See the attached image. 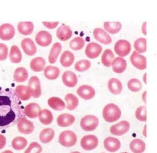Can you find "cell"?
Returning <instances> with one entry per match:
<instances>
[{
    "instance_id": "1",
    "label": "cell",
    "mask_w": 157,
    "mask_h": 153,
    "mask_svg": "<svg viewBox=\"0 0 157 153\" xmlns=\"http://www.w3.org/2000/svg\"><path fill=\"white\" fill-rule=\"evenodd\" d=\"M24 107L13 88L0 87V129L13 126L24 117Z\"/></svg>"
},
{
    "instance_id": "2",
    "label": "cell",
    "mask_w": 157,
    "mask_h": 153,
    "mask_svg": "<svg viewBox=\"0 0 157 153\" xmlns=\"http://www.w3.org/2000/svg\"><path fill=\"white\" fill-rule=\"evenodd\" d=\"M121 116V111L120 108L114 103L107 104L103 109V117L107 122H115L120 118Z\"/></svg>"
},
{
    "instance_id": "3",
    "label": "cell",
    "mask_w": 157,
    "mask_h": 153,
    "mask_svg": "<svg viewBox=\"0 0 157 153\" xmlns=\"http://www.w3.org/2000/svg\"><path fill=\"white\" fill-rule=\"evenodd\" d=\"M58 141L62 146L70 148L76 145L78 141V137L74 132L67 130L62 132L59 134Z\"/></svg>"
},
{
    "instance_id": "4",
    "label": "cell",
    "mask_w": 157,
    "mask_h": 153,
    "mask_svg": "<svg viewBox=\"0 0 157 153\" xmlns=\"http://www.w3.org/2000/svg\"><path fill=\"white\" fill-rule=\"evenodd\" d=\"M99 125L98 118L92 115H87L83 117L80 122L81 128L86 132H92L95 130Z\"/></svg>"
},
{
    "instance_id": "5",
    "label": "cell",
    "mask_w": 157,
    "mask_h": 153,
    "mask_svg": "<svg viewBox=\"0 0 157 153\" xmlns=\"http://www.w3.org/2000/svg\"><path fill=\"white\" fill-rule=\"evenodd\" d=\"M98 138L94 135L84 136L80 140V146L85 151H92L98 145Z\"/></svg>"
},
{
    "instance_id": "6",
    "label": "cell",
    "mask_w": 157,
    "mask_h": 153,
    "mask_svg": "<svg viewBox=\"0 0 157 153\" xmlns=\"http://www.w3.org/2000/svg\"><path fill=\"white\" fill-rule=\"evenodd\" d=\"M28 89L31 96L34 98H39L41 95V84L39 78L37 76H31L28 81Z\"/></svg>"
},
{
    "instance_id": "7",
    "label": "cell",
    "mask_w": 157,
    "mask_h": 153,
    "mask_svg": "<svg viewBox=\"0 0 157 153\" xmlns=\"http://www.w3.org/2000/svg\"><path fill=\"white\" fill-rule=\"evenodd\" d=\"M131 44L125 39H119L115 43L114 50L120 57L127 56L131 51Z\"/></svg>"
},
{
    "instance_id": "8",
    "label": "cell",
    "mask_w": 157,
    "mask_h": 153,
    "mask_svg": "<svg viewBox=\"0 0 157 153\" xmlns=\"http://www.w3.org/2000/svg\"><path fill=\"white\" fill-rule=\"evenodd\" d=\"M130 124L126 120H123L110 128V133L115 136H122L126 134L130 130Z\"/></svg>"
},
{
    "instance_id": "9",
    "label": "cell",
    "mask_w": 157,
    "mask_h": 153,
    "mask_svg": "<svg viewBox=\"0 0 157 153\" xmlns=\"http://www.w3.org/2000/svg\"><path fill=\"white\" fill-rule=\"evenodd\" d=\"M130 61L132 65L140 70H144L146 68V58L136 51H134L130 56Z\"/></svg>"
},
{
    "instance_id": "10",
    "label": "cell",
    "mask_w": 157,
    "mask_h": 153,
    "mask_svg": "<svg viewBox=\"0 0 157 153\" xmlns=\"http://www.w3.org/2000/svg\"><path fill=\"white\" fill-rule=\"evenodd\" d=\"M17 129L20 133L28 135L33 132L34 125L32 121L28 120L25 117H22L17 123Z\"/></svg>"
},
{
    "instance_id": "11",
    "label": "cell",
    "mask_w": 157,
    "mask_h": 153,
    "mask_svg": "<svg viewBox=\"0 0 157 153\" xmlns=\"http://www.w3.org/2000/svg\"><path fill=\"white\" fill-rule=\"evenodd\" d=\"M103 145L107 151L110 153H115L120 149L121 144L120 140L117 138L112 136H109L104 140Z\"/></svg>"
},
{
    "instance_id": "12",
    "label": "cell",
    "mask_w": 157,
    "mask_h": 153,
    "mask_svg": "<svg viewBox=\"0 0 157 153\" xmlns=\"http://www.w3.org/2000/svg\"><path fill=\"white\" fill-rule=\"evenodd\" d=\"M15 35V29L10 24H4L0 26V38L4 41H9Z\"/></svg>"
},
{
    "instance_id": "13",
    "label": "cell",
    "mask_w": 157,
    "mask_h": 153,
    "mask_svg": "<svg viewBox=\"0 0 157 153\" xmlns=\"http://www.w3.org/2000/svg\"><path fill=\"white\" fill-rule=\"evenodd\" d=\"M36 43L42 47H46L51 44L52 41V35L46 31H40L36 35Z\"/></svg>"
},
{
    "instance_id": "14",
    "label": "cell",
    "mask_w": 157,
    "mask_h": 153,
    "mask_svg": "<svg viewBox=\"0 0 157 153\" xmlns=\"http://www.w3.org/2000/svg\"><path fill=\"white\" fill-rule=\"evenodd\" d=\"M102 51V47L99 44L91 42L88 43L85 49L86 56L90 59H95L98 57Z\"/></svg>"
},
{
    "instance_id": "15",
    "label": "cell",
    "mask_w": 157,
    "mask_h": 153,
    "mask_svg": "<svg viewBox=\"0 0 157 153\" xmlns=\"http://www.w3.org/2000/svg\"><path fill=\"white\" fill-rule=\"evenodd\" d=\"M93 35L94 38L102 44L108 45L112 43L111 37L101 28H95L93 31Z\"/></svg>"
},
{
    "instance_id": "16",
    "label": "cell",
    "mask_w": 157,
    "mask_h": 153,
    "mask_svg": "<svg viewBox=\"0 0 157 153\" xmlns=\"http://www.w3.org/2000/svg\"><path fill=\"white\" fill-rule=\"evenodd\" d=\"M78 96L85 100H90L93 98L95 95V89L89 85H82L77 90Z\"/></svg>"
},
{
    "instance_id": "17",
    "label": "cell",
    "mask_w": 157,
    "mask_h": 153,
    "mask_svg": "<svg viewBox=\"0 0 157 153\" xmlns=\"http://www.w3.org/2000/svg\"><path fill=\"white\" fill-rule=\"evenodd\" d=\"M21 47L28 56H33L37 52V47L31 38H24L21 42Z\"/></svg>"
},
{
    "instance_id": "18",
    "label": "cell",
    "mask_w": 157,
    "mask_h": 153,
    "mask_svg": "<svg viewBox=\"0 0 157 153\" xmlns=\"http://www.w3.org/2000/svg\"><path fill=\"white\" fill-rule=\"evenodd\" d=\"M75 117L70 114H62L59 115L57 119L56 122L58 125L61 128H67L72 125L75 121Z\"/></svg>"
},
{
    "instance_id": "19",
    "label": "cell",
    "mask_w": 157,
    "mask_h": 153,
    "mask_svg": "<svg viewBox=\"0 0 157 153\" xmlns=\"http://www.w3.org/2000/svg\"><path fill=\"white\" fill-rule=\"evenodd\" d=\"M63 81L67 87L74 88L78 83V77L76 74L71 71H67L63 74Z\"/></svg>"
},
{
    "instance_id": "20",
    "label": "cell",
    "mask_w": 157,
    "mask_h": 153,
    "mask_svg": "<svg viewBox=\"0 0 157 153\" xmlns=\"http://www.w3.org/2000/svg\"><path fill=\"white\" fill-rule=\"evenodd\" d=\"M41 108L39 104L36 103H30L25 107L24 111L26 117L31 118H35L38 117Z\"/></svg>"
},
{
    "instance_id": "21",
    "label": "cell",
    "mask_w": 157,
    "mask_h": 153,
    "mask_svg": "<svg viewBox=\"0 0 157 153\" xmlns=\"http://www.w3.org/2000/svg\"><path fill=\"white\" fill-rule=\"evenodd\" d=\"M73 35L72 31L70 26L63 25L60 26L56 31V36L58 38L63 41H65L71 37Z\"/></svg>"
},
{
    "instance_id": "22",
    "label": "cell",
    "mask_w": 157,
    "mask_h": 153,
    "mask_svg": "<svg viewBox=\"0 0 157 153\" xmlns=\"http://www.w3.org/2000/svg\"><path fill=\"white\" fill-rule=\"evenodd\" d=\"M55 137V130L52 128H46L41 130L39 135V140L43 144H48Z\"/></svg>"
},
{
    "instance_id": "23",
    "label": "cell",
    "mask_w": 157,
    "mask_h": 153,
    "mask_svg": "<svg viewBox=\"0 0 157 153\" xmlns=\"http://www.w3.org/2000/svg\"><path fill=\"white\" fill-rule=\"evenodd\" d=\"M113 71L118 74H121L125 71L127 68V61L121 57L116 58L112 62Z\"/></svg>"
},
{
    "instance_id": "24",
    "label": "cell",
    "mask_w": 157,
    "mask_h": 153,
    "mask_svg": "<svg viewBox=\"0 0 157 153\" xmlns=\"http://www.w3.org/2000/svg\"><path fill=\"white\" fill-rule=\"evenodd\" d=\"M130 148L133 153H144L146 150V144L140 139H134L130 144Z\"/></svg>"
},
{
    "instance_id": "25",
    "label": "cell",
    "mask_w": 157,
    "mask_h": 153,
    "mask_svg": "<svg viewBox=\"0 0 157 153\" xmlns=\"http://www.w3.org/2000/svg\"><path fill=\"white\" fill-rule=\"evenodd\" d=\"M107 86L109 91L114 95L120 94L122 90V84L117 78H112L110 79Z\"/></svg>"
},
{
    "instance_id": "26",
    "label": "cell",
    "mask_w": 157,
    "mask_h": 153,
    "mask_svg": "<svg viewBox=\"0 0 157 153\" xmlns=\"http://www.w3.org/2000/svg\"><path fill=\"white\" fill-rule=\"evenodd\" d=\"M38 117L39 118L40 121L44 125H49L52 123L53 120L52 113L49 110L44 109L41 110Z\"/></svg>"
},
{
    "instance_id": "27",
    "label": "cell",
    "mask_w": 157,
    "mask_h": 153,
    "mask_svg": "<svg viewBox=\"0 0 157 153\" xmlns=\"http://www.w3.org/2000/svg\"><path fill=\"white\" fill-rule=\"evenodd\" d=\"M46 61L42 57H37L33 59L30 62L31 69L35 72H41L45 67Z\"/></svg>"
},
{
    "instance_id": "28",
    "label": "cell",
    "mask_w": 157,
    "mask_h": 153,
    "mask_svg": "<svg viewBox=\"0 0 157 153\" xmlns=\"http://www.w3.org/2000/svg\"><path fill=\"white\" fill-rule=\"evenodd\" d=\"M62 50V46L59 43H55L53 44L50 51L48 59L50 64H55L57 60L58 56Z\"/></svg>"
},
{
    "instance_id": "29",
    "label": "cell",
    "mask_w": 157,
    "mask_h": 153,
    "mask_svg": "<svg viewBox=\"0 0 157 153\" xmlns=\"http://www.w3.org/2000/svg\"><path fill=\"white\" fill-rule=\"evenodd\" d=\"M75 61V55L70 51H64L60 58V63L64 67H70L73 64Z\"/></svg>"
},
{
    "instance_id": "30",
    "label": "cell",
    "mask_w": 157,
    "mask_h": 153,
    "mask_svg": "<svg viewBox=\"0 0 157 153\" xmlns=\"http://www.w3.org/2000/svg\"><path fill=\"white\" fill-rule=\"evenodd\" d=\"M17 29L22 35H30L33 32L34 24L31 22H21L18 24Z\"/></svg>"
},
{
    "instance_id": "31",
    "label": "cell",
    "mask_w": 157,
    "mask_h": 153,
    "mask_svg": "<svg viewBox=\"0 0 157 153\" xmlns=\"http://www.w3.org/2000/svg\"><path fill=\"white\" fill-rule=\"evenodd\" d=\"M48 105L53 110L63 111L66 108V103L61 99L58 97H52L48 99Z\"/></svg>"
},
{
    "instance_id": "32",
    "label": "cell",
    "mask_w": 157,
    "mask_h": 153,
    "mask_svg": "<svg viewBox=\"0 0 157 153\" xmlns=\"http://www.w3.org/2000/svg\"><path fill=\"white\" fill-rule=\"evenodd\" d=\"M13 76L14 81L17 83L25 82L28 80V73L25 68L19 67L15 69Z\"/></svg>"
},
{
    "instance_id": "33",
    "label": "cell",
    "mask_w": 157,
    "mask_h": 153,
    "mask_svg": "<svg viewBox=\"0 0 157 153\" xmlns=\"http://www.w3.org/2000/svg\"><path fill=\"white\" fill-rule=\"evenodd\" d=\"M16 95L21 101H27L31 97L28 88L24 85H19L14 90Z\"/></svg>"
},
{
    "instance_id": "34",
    "label": "cell",
    "mask_w": 157,
    "mask_h": 153,
    "mask_svg": "<svg viewBox=\"0 0 157 153\" xmlns=\"http://www.w3.org/2000/svg\"><path fill=\"white\" fill-rule=\"evenodd\" d=\"M60 74L59 69L54 66H48L44 70V75L49 80H55L56 79Z\"/></svg>"
},
{
    "instance_id": "35",
    "label": "cell",
    "mask_w": 157,
    "mask_h": 153,
    "mask_svg": "<svg viewBox=\"0 0 157 153\" xmlns=\"http://www.w3.org/2000/svg\"><path fill=\"white\" fill-rule=\"evenodd\" d=\"M10 61L13 64H18L22 61V53L17 46H13L10 49L9 54Z\"/></svg>"
},
{
    "instance_id": "36",
    "label": "cell",
    "mask_w": 157,
    "mask_h": 153,
    "mask_svg": "<svg viewBox=\"0 0 157 153\" xmlns=\"http://www.w3.org/2000/svg\"><path fill=\"white\" fill-rule=\"evenodd\" d=\"M67 102V109L70 111L75 110L78 106V98L72 93H68L65 96Z\"/></svg>"
},
{
    "instance_id": "37",
    "label": "cell",
    "mask_w": 157,
    "mask_h": 153,
    "mask_svg": "<svg viewBox=\"0 0 157 153\" xmlns=\"http://www.w3.org/2000/svg\"><path fill=\"white\" fill-rule=\"evenodd\" d=\"M105 30L110 34H117L122 28V25L119 22H105L104 23Z\"/></svg>"
},
{
    "instance_id": "38",
    "label": "cell",
    "mask_w": 157,
    "mask_h": 153,
    "mask_svg": "<svg viewBox=\"0 0 157 153\" xmlns=\"http://www.w3.org/2000/svg\"><path fill=\"white\" fill-rule=\"evenodd\" d=\"M28 145L26 138L22 136H17L13 139L12 142V146L13 149L17 151L24 150Z\"/></svg>"
},
{
    "instance_id": "39",
    "label": "cell",
    "mask_w": 157,
    "mask_h": 153,
    "mask_svg": "<svg viewBox=\"0 0 157 153\" xmlns=\"http://www.w3.org/2000/svg\"><path fill=\"white\" fill-rule=\"evenodd\" d=\"M115 59V54L110 49H106L103 53L101 62L106 67H110Z\"/></svg>"
},
{
    "instance_id": "40",
    "label": "cell",
    "mask_w": 157,
    "mask_h": 153,
    "mask_svg": "<svg viewBox=\"0 0 157 153\" xmlns=\"http://www.w3.org/2000/svg\"><path fill=\"white\" fill-rule=\"evenodd\" d=\"M69 46L72 50H79L83 48L85 46V40L80 37H76L70 42Z\"/></svg>"
},
{
    "instance_id": "41",
    "label": "cell",
    "mask_w": 157,
    "mask_h": 153,
    "mask_svg": "<svg viewBox=\"0 0 157 153\" xmlns=\"http://www.w3.org/2000/svg\"><path fill=\"white\" fill-rule=\"evenodd\" d=\"M127 86L131 91L138 92L142 89V84L139 80L137 78H132L128 81Z\"/></svg>"
},
{
    "instance_id": "42",
    "label": "cell",
    "mask_w": 157,
    "mask_h": 153,
    "mask_svg": "<svg viewBox=\"0 0 157 153\" xmlns=\"http://www.w3.org/2000/svg\"><path fill=\"white\" fill-rule=\"evenodd\" d=\"M134 47L138 53H144L146 51V39L144 38H138L135 41Z\"/></svg>"
},
{
    "instance_id": "43",
    "label": "cell",
    "mask_w": 157,
    "mask_h": 153,
    "mask_svg": "<svg viewBox=\"0 0 157 153\" xmlns=\"http://www.w3.org/2000/svg\"><path fill=\"white\" fill-rule=\"evenodd\" d=\"M91 63L86 59H82L78 61L75 65V69L78 72H83L90 68Z\"/></svg>"
},
{
    "instance_id": "44",
    "label": "cell",
    "mask_w": 157,
    "mask_h": 153,
    "mask_svg": "<svg viewBox=\"0 0 157 153\" xmlns=\"http://www.w3.org/2000/svg\"><path fill=\"white\" fill-rule=\"evenodd\" d=\"M43 151L41 145L37 142H31L24 153H41Z\"/></svg>"
},
{
    "instance_id": "45",
    "label": "cell",
    "mask_w": 157,
    "mask_h": 153,
    "mask_svg": "<svg viewBox=\"0 0 157 153\" xmlns=\"http://www.w3.org/2000/svg\"><path fill=\"white\" fill-rule=\"evenodd\" d=\"M136 117L140 121H146V106H141L139 107L136 111Z\"/></svg>"
},
{
    "instance_id": "46",
    "label": "cell",
    "mask_w": 157,
    "mask_h": 153,
    "mask_svg": "<svg viewBox=\"0 0 157 153\" xmlns=\"http://www.w3.org/2000/svg\"><path fill=\"white\" fill-rule=\"evenodd\" d=\"M8 56L7 46L3 44L0 43V61H4L7 59Z\"/></svg>"
},
{
    "instance_id": "47",
    "label": "cell",
    "mask_w": 157,
    "mask_h": 153,
    "mask_svg": "<svg viewBox=\"0 0 157 153\" xmlns=\"http://www.w3.org/2000/svg\"><path fill=\"white\" fill-rule=\"evenodd\" d=\"M43 24L49 29H54L59 24V22H43Z\"/></svg>"
},
{
    "instance_id": "48",
    "label": "cell",
    "mask_w": 157,
    "mask_h": 153,
    "mask_svg": "<svg viewBox=\"0 0 157 153\" xmlns=\"http://www.w3.org/2000/svg\"><path fill=\"white\" fill-rule=\"evenodd\" d=\"M6 138L2 134H0V150L4 148L6 145Z\"/></svg>"
},
{
    "instance_id": "49",
    "label": "cell",
    "mask_w": 157,
    "mask_h": 153,
    "mask_svg": "<svg viewBox=\"0 0 157 153\" xmlns=\"http://www.w3.org/2000/svg\"><path fill=\"white\" fill-rule=\"evenodd\" d=\"M142 31L143 34H144V35H146V22H144V23L142 25Z\"/></svg>"
},
{
    "instance_id": "50",
    "label": "cell",
    "mask_w": 157,
    "mask_h": 153,
    "mask_svg": "<svg viewBox=\"0 0 157 153\" xmlns=\"http://www.w3.org/2000/svg\"><path fill=\"white\" fill-rule=\"evenodd\" d=\"M146 91H145L144 93H143V95H142V98H143V100L144 101L145 103H146Z\"/></svg>"
},
{
    "instance_id": "51",
    "label": "cell",
    "mask_w": 157,
    "mask_h": 153,
    "mask_svg": "<svg viewBox=\"0 0 157 153\" xmlns=\"http://www.w3.org/2000/svg\"><path fill=\"white\" fill-rule=\"evenodd\" d=\"M143 135H144V137L147 136V135H146V125H144V130H143Z\"/></svg>"
},
{
    "instance_id": "52",
    "label": "cell",
    "mask_w": 157,
    "mask_h": 153,
    "mask_svg": "<svg viewBox=\"0 0 157 153\" xmlns=\"http://www.w3.org/2000/svg\"><path fill=\"white\" fill-rule=\"evenodd\" d=\"M1 153H13V152L12 151H11V150H6V151H3V152Z\"/></svg>"
},
{
    "instance_id": "53",
    "label": "cell",
    "mask_w": 157,
    "mask_h": 153,
    "mask_svg": "<svg viewBox=\"0 0 157 153\" xmlns=\"http://www.w3.org/2000/svg\"><path fill=\"white\" fill-rule=\"evenodd\" d=\"M144 81L145 84L147 83V82H146V73H145L144 74Z\"/></svg>"
},
{
    "instance_id": "54",
    "label": "cell",
    "mask_w": 157,
    "mask_h": 153,
    "mask_svg": "<svg viewBox=\"0 0 157 153\" xmlns=\"http://www.w3.org/2000/svg\"><path fill=\"white\" fill-rule=\"evenodd\" d=\"M81 153L80 152H79V151H73V152H71V153Z\"/></svg>"
},
{
    "instance_id": "55",
    "label": "cell",
    "mask_w": 157,
    "mask_h": 153,
    "mask_svg": "<svg viewBox=\"0 0 157 153\" xmlns=\"http://www.w3.org/2000/svg\"><path fill=\"white\" fill-rule=\"evenodd\" d=\"M127 153V152H124V153Z\"/></svg>"
},
{
    "instance_id": "56",
    "label": "cell",
    "mask_w": 157,
    "mask_h": 153,
    "mask_svg": "<svg viewBox=\"0 0 157 153\" xmlns=\"http://www.w3.org/2000/svg\"></svg>"
}]
</instances>
